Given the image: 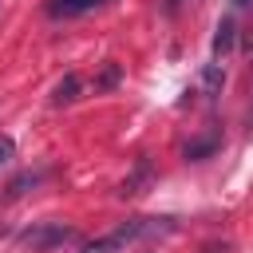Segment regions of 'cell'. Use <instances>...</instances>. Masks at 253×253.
Returning <instances> with one entry per match:
<instances>
[{"label": "cell", "instance_id": "obj_1", "mask_svg": "<svg viewBox=\"0 0 253 253\" xmlns=\"http://www.w3.org/2000/svg\"><path fill=\"white\" fill-rule=\"evenodd\" d=\"M170 229H174V217H126V221H119L115 229H107L103 237L87 241L79 253H123V249H130L134 241L154 237V233H170Z\"/></svg>", "mask_w": 253, "mask_h": 253}, {"label": "cell", "instance_id": "obj_10", "mask_svg": "<svg viewBox=\"0 0 253 253\" xmlns=\"http://www.w3.org/2000/svg\"><path fill=\"white\" fill-rule=\"evenodd\" d=\"M123 79V71H119V63H103V75L95 79V91H111L115 83Z\"/></svg>", "mask_w": 253, "mask_h": 253}, {"label": "cell", "instance_id": "obj_9", "mask_svg": "<svg viewBox=\"0 0 253 253\" xmlns=\"http://www.w3.org/2000/svg\"><path fill=\"white\" fill-rule=\"evenodd\" d=\"M40 178H43V174H40V170H28V174H20V178H16V182H12V186H8V202H16V198H20V194H28V186H36V182H40Z\"/></svg>", "mask_w": 253, "mask_h": 253}, {"label": "cell", "instance_id": "obj_3", "mask_svg": "<svg viewBox=\"0 0 253 253\" xmlns=\"http://www.w3.org/2000/svg\"><path fill=\"white\" fill-rule=\"evenodd\" d=\"M103 0H47V16L51 20H75V16H87L91 8H99Z\"/></svg>", "mask_w": 253, "mask_h": 253}, {"label": "cell", "instance_id": "obj_7", "mask_svg": "<svg viewBox=\"0 0 253 253\" xmlns=\"http://www.w3.org/2000/svg\"><path fill=\"white\" fill-rule=\"evenodd\" d=\"M202 87H206V99H217V95H221V87H225L221 63H206V67H202Z\"/></svg>", "mask_w": 253, "mask_h": 253}, {"label": "cell", "instance_id": "obj_8", "mask_svg": "<svg viewBox=\"0 0 253 253\" xmlns=\"http://www.w3.org/2000/svg\"><path fill=\"white\" fill-rule=\"evenodd\" d=\"M217 142H221V134H217V130H210L206 138H198V142H190V146H186V158H190V162H198V158H206L210 150H217Z\"/></svg>", "mask_w": 253, "mask_h": 253}, {"label": "cell", "instance_id": "obj_12", "mask_svg": "<svg viewBox=\"0 0 253 253\" xmlns=\"http://www.w3.org/2000/svg\"><path fill=\"white\" fill-rule=\"evenodd\" d=\"M206 253H229V249H225V245H221V249H206Z\"/></svg>", "mask_w": 253, "mask_h": 253}, {"label": "cell", "instance_id": "obj_6", "mask_svg": "<svg viewBox=\"0 0 253 253\" xmlns=\"http://www.w3.org/2000/svg\"><path fill=\"white\" fill-rule=\"evenodd\" d=\"M233 36H237L233 16H221V20H217V28H213V55H225V51L233 47Z\"/></svg>", "mask_w": 253, "mask_h": 253}, {"label": "cell", "instance_id": "obj_4", "mask_svg": "<svg viewBox=\"0 0 253 253\" xmlns=\"http://www.w3.org/2000/svg\"><path fill=\"white\" fill-rule=\"evenodd\" d=\"M79 91H83V79H79V71H67L55 87H51V107H71L75 99H79Z\"/></svg>", "mask_w": 253, "mask_h": 253}, {"label": "cell", "instance_id": "obj_11", "mask_svg": "<svg viewBox=\"0 0 253 253\" xmlns=\"http://www.w3.org/2000/svg\"><path fill=\"white\" fill-rule=\"evenodd\" d=\"M12 154H16V142H12L8 134H0V166H4V162H8Z\"/></svg>", "mask_w": 253, "mask_h": 253}, {"label": "cell", "instance_id": "obj_13", "mask_svg": "<svg viewBox=\"0 0 253 253\" xmlns=\"http://www.w3.org/2000/svg\"><path fill=\"white\" fill-rule=\"evenodd\" d=\"M233 4H237V8H245V4H249V0H233Z\"/></svg>", "mask_w": 253, "mask_h": 253}, {"label": "cell", "instance_id": "obj_2", "mask_svg": "<svg viewBox=\"0 0 253 253\" xmlns=\"http://www.w3.org/2000/svg\"><path fill=\"white\" fill-rule=\"evenodd\" d=\"M79 233L71 225H63V221H32L28 229L16 233V245L28 249V253H51V249H59V245H67Z\"/></svg>", "mask_w": 253, "mask_h": 253}, {"label": "cell", "instance_id": "obj_5", "mask_svg": "<svg viewBox=\"0 0 253 253\" xmlns=\"http://www.w3.org/2000/svg\"><path fill=\"white\" fill-rule=\"evenodd\" d=\"M146 182H150V162H146V158H138V162H134V174H130V178H123L119 198H138Z\"/></svg>", "mask_w": 253, "mask_h": 253}]
</instances>
